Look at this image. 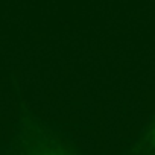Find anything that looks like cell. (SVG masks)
Returning <instances> with one entry per match:
<instances>
[{"label": "cell", "instance_id": "1", "mask_svg": "<svg viewBox=\"0 0 155 155\" xmlns=\"http://www.w3.org/2000/svg\"><path fill=\"white\" fill-rule=\"evenodd\" d=\"M37 155H65L62 152H58V150H52V149H46V150H41L38 152Z\"/></svg>", "mask_w": 155, "mask_h": 155}, {"label": "cell", "instance_id": "2", "mask_svg": "<svg viewBox=\"0 0 155 155\" xmlns=\"http://www.w3.org/2000/svg\"><path fill=\"white\" fill-rule=\"evenodd\" d=\"M153 140H155V131H153Z\"/></svg>", "mask_w": 155, "mask_h": 155}]
</instances>
